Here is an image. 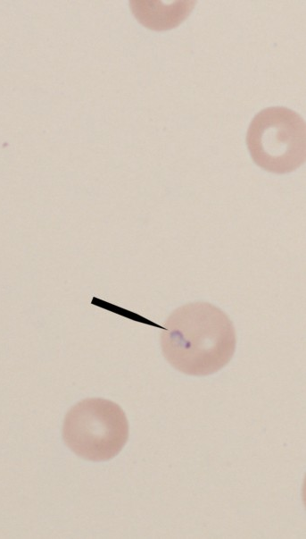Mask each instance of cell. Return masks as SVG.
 <instances>
[{
	"label": "cell",
	"mask_w": 306,
	"mask_h": 539,
	"mask_svg": "<svg viewBox=\"0 0 306 539\" xmlns=\"http://www.w3.org/2000/svg\"><path fill=\"white\" fill-rule=\"evenodd\" d=\"M236 330L224 311L208 302L175 309L164 324L161 346L177 370L203 376L224 367L236 350Z\"/></svg>",
	"instance_id": "obj_1"
},
{
	"label": "cell",
	"mask_w": 306,
	"mask_h": 539,
	"mask_svg": "<svg viewBox=\"0 0 306 539\" xmlns=\"http://www.w3.org/2000/svg\"><path fill=\"white\" fill-rule=\"evenodd\" d=\"M246 143L252 158L264 170L275 173L293 172L305 161V122L289 108H265L252 119Z\"/></svg>",
	"instance_id": "obj_3"
},
{
	"label": "cell",
	"mask_w": 306,
	"mask_h": 539,
	"mask_svg": "<svg viewBox=\"0 0 306 539\" xmlns=\"http://www.w3.org/2000/svg\"><path fill=\"white\" fill-rule=\"evenodd\" d=\"M62 436L66 445L79 457L104 461L115 457L128 438V422L115 402L86 399L66 414Z\"/></svg>",
	"instance_id": "obj_2"
},
{
	"label": "cell",
	"mask_w": 306,
	"mask_h": 539,
	"mask_svg": "<svg viewBox=\"0 0 306 539\" xmlns=\"http://www.w3.org/2000/svg\"><path fill=\"white\" fill-rule=\"evenodd\" d=\"M196 1H130L136 18L145 27L165 30L179 25L191 13Z\"/></svg>",
	"instance_id": "obj_4"
}]
</instances>
